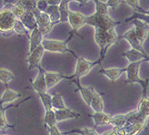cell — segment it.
Listing matches in <instances>:
<instances>
[{"label": "cell", "mask_w": 149, "mask_h": 135, "mask_svg": "<svg viewBox=\"0 0 149 135\" xmlns=\"http://www.w3.org/2000/svg\"><path fill=\"white\" fill-rule=\"evenodd\" d=\"M102 135H119V134H118V132H117L116 131H115V130H111V131H107V132H105V133H103Z\"/></svg>", "instance_id": "44"}, {"label": "cell", "mask_w": 149, "mask_h": 135, "mask_svg": "<svg viewBox=\"0 0 149 135\" xmlns=\"http://www.w3.org/2000/svg\"><path fill=\"white\" fill-rule=\"evenodd\" d=\"M145 61H148L149 62V54H147V53L145 54Z\"/></svg>", "instance_id": "45"}, {"label": "cell", "mask_w": 149, "mask_h": 135, "mask_svg": "<svg viewBox=\"0 0 149 135\" xmlns=\"http://www.w3.org/2000/svg\"><path fill=\"white\" fill-rule=\"evenodd\" d=\"M49 135H61V132L59 131L56 125L49 127Z\"/></svg>", "instance_id": "41"}, {"label": "cell", "mask_w": 149, "mask_h": 135, "mask_svg": "<svg viewBox=\"0 0 149 135\" xmlns=\"http://www.w3.org/2000/svg\"><path fill=\"white\" fill-rule=\"evenodd\" d=\"M21 22L25 25V27L28 29V30H33V29L37 27L36 18L34 17V15L31 11L26 10L25 15L20 18Z\"/></svg>", "instance_id": "22"}, {"label": "cell", "mask_w": 149, "mask_h": 135, "mask_svg": "<svg viewBox=\"0 0 149 135\" xmlns=\"http://www.w3.org/2000/svg\"><path fill=\"white\" fill-rule=\"evenodd\" d=\"M125 72V68L124 69H118V68H113V69H101L99 73L103 74L104 76L108 78L111 81H116L121 77V75Z\"/></svg>", "instance_id": "19"}, {"label": "cell", "mask_w": 149, "mask_h": 135, "mask_svg": "<svg viewBox=\"0 0 149 135\" xmlns=\"http://www.w3.org/2000/svg\"><path fill=\"white\" fill-rule=\"evenodd\" d=\"M13 31L15 33H17L18 35H26L27 37H29V33H28V29L25 27V25L22 23L21 20L17 18L16 22H15V25L13 27Z\"/></svg>", "instance_id": "33"}, {"label": "cell", "mask_w": 149, "mask_h": 135, "mask_svg": "<svg viewBox=\"0 0 149 135\" xmlns=\"http://www.w3.org/2000/svg\"><path fill=\"white\" fill-rule=\"evenodd\" d=\"M94 120L95 122V127L97 126H102V125H110V121H111V115H108L105 113L104 111L100 112H95L93 115H89Z\"/></svg>", "instance_id": "20"}, {"label": "cell", "mask_w": 149, "mask_h": 135, "mask_svg": "<svg viewBox=\"0 0 149 135\" xmlns=\"http://www.w3.org/2000/svg\"><path fill=\"white\" fill-rule=\"evenodd\" d=\"M68 0H61L60 4L58 5V10L60 14V23H65L68 20V13H69V7H68Z\"/></svg>", "instance_id": "23"}, {"label": "cell", "mask_w": 149, "mask_h": 135, "mask_svg": "<svg viewBox=\"0 0 149 135\" xmlns=\"http://www.w3.org/2000/svg\"><path fill=\"white\" fill-rule=\"evenodd\" d=\"M24 101H22V102H24ZM21 103L16 105V106H9V107H6V108L3 107V105L0 106V131H5V130L8 129V128H15L14 125H10L8 122H7L6 119V116H5V111H6V110L9 109V108L17 107L18 105H20Z\"/></svg>", "instance_id": "24"}, {"label": "cell", "mask_w": 149, "mask_h": 135, "mask_svg": "<svg viewBox=\"0 0 149 135\" xmlns=\"http://www.w3.org/2000/svg\"><path fill=\"white\" fill-rule=\"evenodd\" d=\"M45 49L42 46V44H40L39 46H37L31 53L28 54V57L26 58V62L28 64V70H31L33 69H36L39 66L40 61L43 58Z\"/></svg>", "instance_id": "9"}, {"label": "cell", "mask_w": 149, "mask_h": 135, "mask_svg": "<svg viewBox=\"0 0 149 135\" xmlns=\"http://www.w3.org/2000/svg\"><path fill=\"white\" fill-rule=\"evenodd\" d=\"M73 83H74L77 86L78 91L81 93L82 98H83L84 101L86 103V105H90L92 99L95 97V95L97 93V91H95V89L94 87H84L80 84V80H74L72 81Z\"/></svg>", "instance_id": "15"}, {"label": "cell", "mask_w": 149, "mask_h": 135, "mask_svg": "<svg viewBox=\"0 0 149 135\" xmlns=\"http://www.w3.org/2000/svg\"><path fill=\"white\" fill-rule=\"evenodd\" d=\"M0 35H1V32H0Z\"/></svg>", "instance_id": "47"}, {"label": "cell", "mask_w": 149, "mask_h": 135, "mask_svg": "<svg viewBox=\"0 0 149 135\" xmlns=\"http://www.w3.org/2000/svg\"><path fill=\"white\" fill-rule=\"evenodd\" d=\"M38 69V74L36 79L31 82V87L36 92H47V88L46 83V79H45V70L40 66L37 67Z\"/></svg>", "instance_id": "14"}, {"label": "cell", "mask_w": 149, "mask_h": 135, "mask_svg": "<svg viewBox=\"0 0 149 135\" xmlns=\"http://www.w3.org/2000/svg\"><path fill=\"white\" fill-rule=\"evenodd\" d=\"M92 110L95 112H100V111H104V101H103V98L102 96L97 92L95 97L92 99L91 103L89 105Z\"/></svg>", "instance_id": "27"}, {"label": "cell", "mask_w": 149, "mask_h": 135, "mask_svg": "<svg viewBox=\"0 0 149 135\" xmlns=\"http://www.w3.org/2000/svg\"><path fill=\"white\" fill-rule=\"evenodd\" d=\"M55 110L56 122H60L65 121V120H69V119L82 117L80 113H77V112L74 111L68 108L62 109V110Z\"/></svg>", "instance_id": "16"}, {"label": "cell", "mask_w": 149, "mask_h": 135, "mask_svg": "<svg viewBox=\"0 0 149 135\" xmlns=\"http://www.w3.org/2000/svg\"><path fill=\"white\" fill-rule=\"evenodd\" d=\"M95 5V12L98 14H103V15H107L108 14V8L107 3L102 2L100 0H93Z\"/></svg>", "instance_id": "35"}, {"label": "cell", "mask_w": 149, "mask_h": 135, "mask_svg": "<svg viewBox=\"0 0 149 135\" xmlns=\"http://www.w3.org/2000/svg\"><path fill=\"white\" fill-rule=\"evenodd\" d=\"M14 78L15 75L12 71L4 69V68H0V81L4 83L6 86L8 85V83L14 79Z\"/></svg>", "instance_id": "29"}, {"label": "cell", "mask_w": 149, "mask_h": 135, "mask_svg": "<svg viewBox=\"0 0 149 135\" xmlns=\"http://www.w3.org/2000/svg\"><path fill=\"white\" fill-rule=\"evenodd\" d=\"M119 39H125L130 44V46L132 47V49H136L138 51H141V52H143V53H145V52H146L144 48H143V44H141L139 42V40L137 39L135 28H134V27L129 29V30H127L126 32H125V34H123L122 36L118 37V40Z\"/></svg>", "instance_id": "12"}, {"label": "cell", "mask_w": 149, "mask_h": 135, "mask_svg": "<svg viewBox=\"0 0 149 135\" xmlns=\"http://www.w3.org/2000/svg\"><path fill=\"white\" fill-rule=\"evenodd\" d=\"M115 28L116 27H112L108 30L95 28V41L100 49V57L98 60L101 63L105 59L108 49L118 41V36Z\"/></svg>", "instance_id": "1"}, {"label": "cell", "mask_w": 149, "mask_h": 135, "mask_svg": "<svg viewBox=\"0 0 149 135\" xmlns=\"http://www.w3.org/2000/svg\"><path fill=\"white\" fill-rule=\"evenodd\" d=\"M125 135H127V134H125Z\"/></svg>", "instance_id": "48"}, {"label": "cell", "mask_w": 149, "mask_h": 135, "mask_svg": "<svg viewBox=\"0 0 149 135\" xmlns=\"http://www.w3.org/2000/svg\"><path fill=\"white\" fill-rule=\"evenodd\" d=\"M43 36L40 33L39 29L37 27H36L33 30H31V33L29 34V51H28V54L31 53V52L39 45L42 43L43 39Z\"/></svg>", "instance_id": "17"}, {"label": "cell", "mask_w": 149, "mask_h": 135, "mask_svg": "<svg viewBox=\"0 0 149 135\" xmlns=\"http://www.w3.org/2000/svg\"><path fill=\"white\" fill-rule=\"evenodd\" d=\"M45 124L47 125L48 127L56 125V115H55V110H46L45 113Z\"/></svg>", "instance_id": "32"}, {"label": "cell", "mask_w": 149, "mask_h": 135, "mask_svg": "<svg viewBox=\"0 0 149 135\" xmlns=\"http://www.w3.org/2000/svg\"><path fill=\"white\" fill-rule=\"evenodd\" d=\"M71 1H77V2L80 3V5L82 6H85L87 4V2L89 1V0H68V2H71Z\"/></svg>", "instance_id": "43"}, {"label": "cell", "mask_w": 149, "mask_h": 135, "mask_svg": "<svg viewBox=\"0 0 149 135\" xmlns=\"http://www.w3.org/2000/svg\"><path fill=\"white\" fill-rule=\"evenodd\" d=\"M38 97L40 98L43 105H44V108L45 110H52V96L47 94V92H36Z\"/></svg>", "instance_id": "30"}, {"label": "cell", "mask_w": 149, "mask_h": 135, "mask_svg": "<svg viewBox=\"0 0 149 135\" xmlns=\"http://www.w3.org/2000/svg\"><path fill=\"white\" fill-rule=\"evenodd\" d=\"M132 24L135 26V31L137 39L141 44H144V42L146 40L148 34H149V25L146 23L145 21L140 20L137 18H134L131 20Z\"/></svg>", "instance_id": "8"}, {"label": "cell", "mask_w": 149, "mask_h": 135, "mask_svg": "<svg viewBox=\"0 0 149 135\" xmlns=\"http://www.w3.org/2000/svg\"><path fill=\"white\" fill-rule=\"evenodd\" d=\"M11 11L15 15V17H16L17 18H18V19H20L25 15V13L26 12V9L21 4L17 3L16 5H14L11 7Z\"/></svg>", "instance_id": "34"}, {"label": "cell", "mask_w": 149, "mask_h": 135, "mask_svg": "<svg viewBox=\"0 0 149 135\" xmlns=\"http://www.w3.org/2000/svg\"><path fill=\"white\" fill-rule=\"evenodd\" d=\"M36 8L41 12H44L48 6V4L46 0H36Z\"/></svg>", "instance_id": "39"}, {"label": "cell", "mask_w": 149, "mask_h": 135, "mask_svg": "<svg viewBox=\"0 0 149 135\" xmlns=\"http://www.w3.org/2000/svg\"><path fill=\"white\" fill-rule=\"evenodd\" d=\"M107 6L110 7L112 9H116L117 8V6L123 3V0H107V2H106Z\"/></svg>", "instance_id": "40"}, {"label": "cell", "mask_w": 149, "mask_h": 135, "mask_svg": "<svg viewBox=\"0 0 149 135\" xmlns=\"http://www.w3.org/2000/svg\"><path fill=\"white\" fill-rule=\"evenodd\" d=\"M85 19H86V16H84L82 13L69 10L68 22H69V24H70V26H71V27L73 29V32H74L79 37H81V36L78 33H77V31L78 30V29H80L82 27H84L86 25L85 24Z\"/></svg>", "instance_id": "11"}, {"label": "cell", "mask_w": 149, "mask_h": 135, "mask_svg": "<svg viewBox=\"0 0 149 135\" xmlns=\"http://www.w3.org/2000/svg\"><path fill=\"white\" fill-rule=\"evenodd\" d=\"M32 13H33L34 17L36 18L37 27H38L42 36L44 37L47 34H48L52 29V27L56 25L55 23H53V22L51 21L50 17L46 12H41L37 8L33 10Z\"/></svg>", "instance_id": "7"}, {"label": "cell", "mask_w": 149, "mask_h": 135, "mask_svg": "<svg viewBox=\"0 0 149 135\" xmlns=\"http://www.w3.org/2000/svg\"><path fill=\"white\" fill-rule=\"evenodd\" d=\"M145 53L141 51H138L136 49H131L127 51H125L122 53V57L125 58L129 62H136V61H139V60H144L145 61Z\"/></svg>", "instance_id": "21"}, {"label": "cell", "mask_w": 149, "mask_h": 135, "mask_svg": "<svg viewBox=\"0 0 149 135\" xmlns=\"http://www.w3.org/2000/svg\"><path fill=\"white\" fill-rule=\"evenodd\" d=\"M44 12H46L48 16L51 18V21L55 24H58L60 23V14H59V10H58V6H49L47 7V9Z\"/></svg>", "instance_id": "26"}, {"label": "cell", "mask_w": 149, "mask_h": 135, "mask_svg": "<svg viewBox=\"0 0 149 135\" xmlns=\"http://www.w3.org/2000/svg\"><path fill=\"white\" fill-rule=\"evenodd\" d=\"M72 35L68 37V39L64 41L60 40H53V39H43L42 40V46L45 49V51H49V52H56V53H70L72 54L74 58H77L78 56L74 53V52L71 49H68V43L71 39Z\"/></svg>", "instance_id": "5"}, {"label": "cell", "mask_w": 149, "mask_h": 135, "mask_svg": "<svg viewBox=\"0 0 149 135\" xmlns=\"http://www.w3.org/2000/svg\"><path fill=\"white\" fill-rule=\"evenodd\" d=\"M125 2L126 3V5H128L134 11H136V13L145 14L146 10H144L142 7L139 6V0H125Z\"/></svg>", "instance_id": "36"}, {"label": "cell", "mask_w": 149, "mask_h": 135, "mask_svg": "<svg viewBox=\"0 0 149 135\" xmlns=\"http://www.w3.org/2000/svg\"><path fill=\"white\" fill-rule=\"evenodd\" d=\"M77 65L76 70H74V75H72V79L70 81L74 80H80L81 78H83L86 75H87L93 68L96 65H101V62L98 60L95 61H89L86 60L83 57H77Z\"/></svg>", "instance_id": "6"}, {"label": "cell", "mask_w": 149, "mask_h": 135, "mask_svg": "<svg viewBox=\"0 0 149 135\" xmlns=\"http://www.w3.org/2000/svg\"><path fill=\"white\" fill-rule=\"evenodd\" d=\"M85 24L94 27L95 28H101L105 29V30H108L112 27H116V26L120 25L121 22L113 19L108 14L103 15L95 12L91 16L86 17Z\"/></svg>", "instance_id": "3"}, {"label": "cell", "mask_w": 149, "mask_h": 135, "mask_svg": "<svg viewBox=\"0 0 149 135\" xmlns=\"http://www.w3.org/2000/svg\"><path fill=\"white\" fill-rule=\"evenodd\" d=\"M137 121L147 123L149 120V98L148 96H142L136 109Z\"/></svg>", "instance_id": "10"}, {"label": "cell", "mask_w": 149, "mask_h": 135, "mask_svg": "<svg viewBox=\"0 0 149 135\" xmlns=\"http://www.w3.org/2000/svg\"><path fill=\"white\" fill-rule=\"evenodd\" d=\"M6 87V88L5 89V91L2 94L1 98H0V106L3 104H6V103H10L12 101H15L21 97V93H19L17 91H13V89H9L7 85Z\"/></svg>", "instance_id": "18"}, {"label": "cell", "mask_w": 149, "mask_h": 135, "mask_svg": "<svg viewBox=\"0 0 149 135\" xmlns=\"http://www.w3.org/2000/svg\"><path fill=\"white\" fill-rule=\"evenodd\" d=\"M134 18H137V19H140V20H143V21L146 22V23H147L149 25V15H144V14L135 13V14H133L130 18H128L127 19H125V22H130Z\"/></svg>", "instance_id": "38"}, {"label": "cell", "mask_w": 149, "mask_h": 135, "mask_svg": "<svg viewBox=\"0 0 149 135\" xmlns=\"http://www.w3.org/2000/svg\"><path fill=\"white\" fill-rule=\"evenodd\" d=\"M62 133L65 135L71 134V133H78L80 135H98V133L95 131V129L88 128V127H85V128H82V129H74L72 131L62 132Z\"/></svg>", "instance_id": "31"}, {"label": "cell", "mask_w": 149, "mask_h": 135, "mask_svg": "<svg viewBox=\"0 0 149 135\" xmlns=\"http://www.w3.org/2000/svg\"><path fill=\"white\" fill-rule=\"evenodd\" d=\"M45 79H46V83L47 91L51 88L55 87L59 81L62 79H69L71 80L72 76H65L64 74L57 73V72H49V71H45Z\"/></svg>", "instance_id": "13"}, {"label": "cell", "mask_w": 149, "mask_h": 135, "mask_svg": "<svg viewBox=\"0 0 149 135\" xmlns=\"http://www.w3.org/2000/svg\"><path fill=\"white\" fill-rule=\"evenodd\" d=\"M126 123V114H119L116 116H112L110 124L113 125V130L118 131Z\"/></svg>", "instance_id": "25"}, {"label": "cell", "mask_w": 149, "mask_h": 135, "mask_svg": "<svg viewBox=\"0 0 149 135\" xmlns=\"http://www.w3.org/2000/svg\"><path fill=\"white\" fill-rule=\"evenodd\" d=\"M17 3L21 4L28 11H33L36 8V0H17Z\"/></svg>", "instance_id": "37"}, {"label": "cell", "mask_w": 149, "mask_h": 135, "mask_svg": "<svg viewBox=\"0 0 149 135\" xmlns=\"http://www.w3.org/2000/svg\"><path fill=\"white\" fill-rule=\"evenodd\" d=\"M46 1L49 6H58L60 4L61 0H46Z\"/></svg>", "instance_id": "42"}, {"label": "cell", "mask_w": 149, "mask_h": 135, "mask_svg": "<svg viewBox=\"0 0 149 135\" xmlns=\"http://www.w3.org/2000/svg\"><path fill=\"white\" fill-rule=\"evenodd\" d=\"M17 18L10 8H3L0 10V32L4 37H9L13 33V27Z\"/></svg>", "instance_id": "4"}, {"label": "cell", "mask_w": 149, "mask_h": 135, "mask_svg": "<svg viewBox=\"0 0 149 135\" xmlns=\"http://www.w3.org/2000/svg\"><path fill=\"white\" fill-rule=\"evenodd\" d=\"M61 135H65V134H63V133H62V132H61Z\"/></svg>", "instance_id": "46"}, {"label": "cell", "mask_w": 149, "mask_h": 135, "mask_svg": "<svg viewBox=\"0 0 149 135\" xmlns=\"http://www.w3.org/2000/svg\"><path fill=\"white\" fill-rule=\"evenodd\" d=\"M52 108H53V110H62L68 108L65 106L61 94L55 93L52 96Z\"/></svg>", "instance_id": "28"}, {"label": "cell", "mask_w": 149, "mask_h": 135, "mask_svg": "<svg viewBox=\"0 0 149 135\" xmlns=\"http://www.w3.org/2000/svg\"><path fill=\"white\" fill-rule=\"evenodd\" d=\"M144 60H139L136 62H130L129 65L125 68L126 80L125 83L135 84L137 83L142 87V96H147V89L149 85V79H142L139 78V68Z\"/></svg>", "instance_id": "2"}]
</instances>
